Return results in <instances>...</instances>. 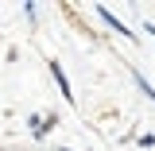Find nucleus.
I'll return each instance as SVG.
<instances>
[{
    "mask_svg": "<svg viewBox=\"0 0 155 151\" xmlns=\"http://www.w3.org/2000/svg\"><path fill=\"white\" fill-rule=\"evenodd\" d=\"M27 124H31V136H35V140H43V136H47V132H54V128H58V116L54 113H43V116H27Z\"/></svg>",
    "mask_w": 155,
    "mask_h": 151,
    "instance_id": "nucleus-1",
    "label": "nucleus"
},
{
    "mask_svg": "<svg viewBox=\"0 0 155 151\" xmlns=\"http://www.w3.org/2000/svg\"><path fill=\"white\" fill-rule=\"evenodd\" d=\"M97 16L105 19V23H109V27H113L116 35H124V39H136V31H128V27H124V23H120V19H116L113 12H109V8H97Z\"/></svg>",
    "mask_w": 155,
    "mask_h": 151,
    "instance_id": "nucleus-2",
    "label": "nucleus"
},
{
    "mask_svg": "<svg viewBox=\"0 0 155 151\" xmlns=\"http://www.w3.org/2000/svg\"><path fill=\"white\" fill-rule=\"evenodd\" d=\"M51 77L58 81V93L66 97V101H74V93H70V81H66V74H62V66H58V62H51Z\"/></svg>",
    "mask_w": 155,
    "mask_h": 151,
    "instance_id": "nucleus-3",
    "label": "nucleus"
},
{
    "mask_svg": "<svg viewBox=\"0 0 155 151\" xmlns=\"http://www.w3.org/2000/svg\"><path fill=\"white\" fill-rule=\"evenodd\" d=\"M132 77H136V81H140V89L147 93V101H151V105H155V89H151V81H147V77H143V74H140V70H132Z\"/></svg>",
    "mask_w": 155,
    "mask_h": 151,
    "instance_id": "nucleus-4",
    "label": "nucleus"
},
{
    "mask_svg": "<svg viewBox=\"0 0 155 151\" xmlns=\"http://www.w3.org/2000/svg\"><path fill=\"white\" fill-rule=\"evenodd\" d=\"M58 151H70V147H58Z\"/></svg>",
    "mask_w": 155,
    "mask_h": 151,
    "instance_id": "nucleus-5",
    "label": "nucleus"
}]
</instances>
